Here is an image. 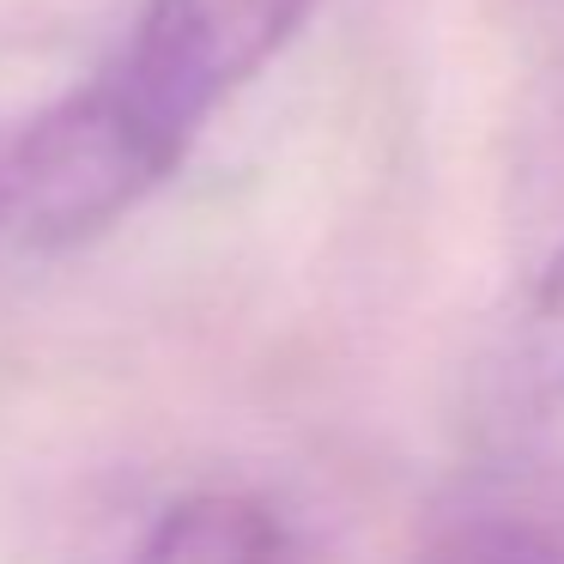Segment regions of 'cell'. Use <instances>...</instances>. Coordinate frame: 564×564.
I'll use <instances>...</instances> for the list:
<instances>
[{"instance_id": "obj_3", "label": "cell", "mask_w": 564, "mask_h": 564, "mask_svg": "<svg viewBox=\"0 0 564 564\" xmlns=\"http://www.w3.org/2000/svg\"><path fill=\"white\" fill-rule=\"evenodd\" d=\"M128 564H304L292 522L249 491H195L159 510Z\"/></svg>"}, {"instance_id": "obj_4", "label": "cell", "mask_w": 564, "mask_h": 564, "mask_svg": "<svg viewBox=\"0 0 564 564\" xmlns=\"http://www.w3.org/2000/svg\"><path fill=\"white\" fill-rule=\"evenodd\" d=\"M503 401L522 413H552L564 406V243L558 256L540 268V280L528 285L522 310L510 322V340L498 358Z\"/></svg>"}, {"instance_id": "obj_1", "label": "cell", "mask_w": 564, "mask_h": 564, "mask_svg": "<svg viewBox=\"0 0 564 564\" xmlns=\"http://www.w3.org/2000/svg\"><path fill=\"white\" fill-rule=\"evenodd\" d=\"M310 19V0H147L122 55L104 67L128 116L188 159L195 134Z\"/></svg>"}, {"instance_id": "obj_2", "label": "cell", "mask_w": 564, "mask_h": 564, "mask_svg": "<svg viewBox=\"0 0 564 564\" xmlns=\"http://www.w3.org/2000/svg\"><path fill=\"white\" fill-rule=\"evenodd\" d=\"M413 564H564V462H503L467 479L419 534Z\"/></svg>"}]
</instances>
